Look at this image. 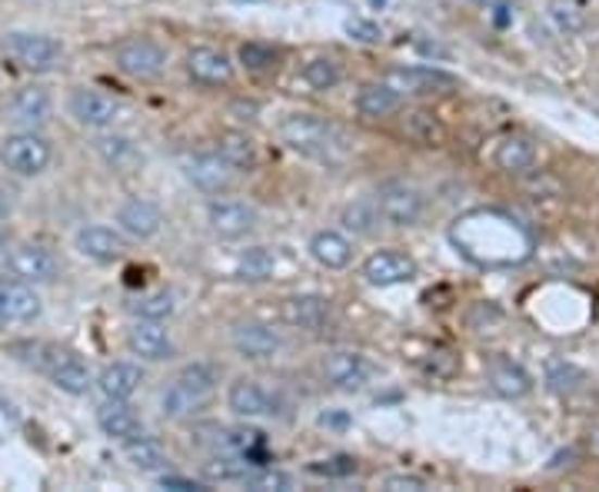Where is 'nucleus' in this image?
<instances>
[{
  "label": "nucleus",
  "instance_id": "obj_19",
  "mask_svg": "<svg viewBox=\"0 0 599 492\" xmlns=\"http://www.w3.org/2000/svg\"><path fill=\"white\" fill-rule=\"evenodd\" d=\"M8 266L17 280H24L30 287L53 283L61 277V260L40 243H21V247L8 250Z\"/></svg>",
  "mask_w": 599,
  "mask_h": 492
},
{
  "label": "nucleus",
  "instance_id": "obj_31",
  "mask_svg": "<svg viewBox=\"0 0 599 492\" xmlns=\"http://www.w3.org/2000/svg\"><path fill=\"white\" fill-rule=\"evenodd\" d=\"M280 253L274 247H247L234 260V277L244 283H266L277 277Z\"/></svg>",
  "mask_w": 599,
  "mask_h": 492
},
{
  "label": "nucleus",
  "instance_id": "obj_13",
  "mask_svg": "<svg viewBox=\"0 0 599 492\" xmlns=\"http://www.w3.org/2000/svg\"><path fill=\"white\" fill-rule=\"evenodd\" d=\"M67 114L87 130H107L121 121V103L97 87H74L67 97Z\"/></svg>",
  "mask_w": 599,
  "mask_h": 492
},
{
  "label": "nucleus",
  "instance_id": "obj_51",
  "mask_svg": "<svg viewBox=\"0 0 599 492\" xmlns=\"http://www.w3.org/2000/svg\"><path fill=\"white\" fill-rule=\"evenodd\" d=\"M0 260H8V237L0 234Z\"/></svg>",
  "mask_w": 599,
  "mask_h": 492
},
{
  "label": "nucleus",
  "instance_id": "obj_35",
  "mask_svg": "<svg viewBox=\"0 0 599 492\" xmlns=\"http://www.w3.org/2000/svg\"><path fill=\"white\" fill-rule=\"evenodd\" d=\"M124 456L140 472H160V469H167V463H171L167 450H163L157 440H150V436H143V432L124 443Z\"/></svg>",
  "mask_w": 599,
  "mask_h": 492
},
{
  "label": "nucleus",
  "instance_id": "obj_52",
  "mask_svg": "<svg viewBox=\"0 0 599 492\" xmlns=\"http://www.w3.org/2000/svg\"><path fill=\"white\" fill-rule=\"evenodd\" d=\"M592 453H596V456H599V429H596V432H592Z\"/></svg>",
  "mask_w": 599,
  "mask_h": 492
},
{
  "label": "nucleus",
  "instance_id": "obj_48",
  "mask_svg": "<svg viewBox=\"0 0 599 492\" xmlns=\"http://www.w3.org/2000/svg\"><path fill=\"white\" fill-rule=\"evenodd\" d=\"M160 485H163V489H177V492L207 489V482H197V479H187V476H160Z\"/></svg>",
  "mask_w": 599,
  "mask_h": 492
},
{
  "label": "nucleus",
  "instance_id": "obj_32",
  "mask_svg": "<svg viewBox=\"0 0 599 492\" xmlns=\"http://www.w3.org/2000/svg\"><path fill=\"white\" fill-rule=\"evenodd\" d=\"M253 469H257V466H253L247 456L221 450V453L210 456V459L200 466V476H203V482H210V485H216V482H237V485H244L247 476H250Z\"/></svg>",
  "mask_w": 599,
  "mask_h": 492
},
{
  "label": "nucleus",
  "instance_id": "obj_44",
  "mask_svg": "<svg viewBox=\"0 0 599 492\" xmlns=\"http://www.w3.org/2000/svg\"><path fill=\"white\" fill-rule=\"evenodd\" d=\"M344 30H347V37L357 40V43H379V40H384V30H379V24H373V21H366V17H350V21L344 24Z\"/></svg>",
  "mask_w": 599,
  "mask_h": 492
},
{
  "label": "nucleus",
  "instance_id": "obj_40",
  "mask_svg": "<svg viewBox=\"0 0 599 492\" xmlns=\"http://www.w3.org/2000/svg\"><path fill=\"white\" fill-rule=\"evenodd\" d=\"M174 310H177V300L167 290H150V293L137 297V303H134V313L140 319H160V323H167L174 316Z\"/></svg>",
  "mask_w": 599,
  "mask_h": 492
},
{
  "label": "nucleus",
  "instance_id": "obj_38",
  "mask_svg": "<svg viewBox=\"0 0 599 492\" xmlns=\"http://www.w3.org/2000/svg\"><path fill=\"white\" fill-rule=\"evenodd\" d=\"M403 130L420 147H444V140H447L444 124L437 121V114H429V111H410V114H403Z\"/></svg>",
  "mask_w": 599,
  "mask_h": 492
},
{
  "label": "nucleus",
  "instance_id": "obj_11",
  "mask_svg": "<svg viewBox=\"0 0 599 492\" xmlns=\"http://www.w3.org/2000/svg\"><path fill=\"white\" fill-rule=\"evenodd\" d=\"M260 224V213L253 203L240 200V197H210L207 203V227L213 237H221V240H240L247 234H253Z\"/></svg>",
  "mask_w": 599,
  "mask_h": 492
},
{
  "label": "nucleus",
  "instance_id": "obj_46",
  "mask_svg": "<svg viewBox=\"0 0 599 492\" xmlns=\"http://www.w3.org/2000/svg\"><path fill=\"white\" fill-rule=\"evenodd\" d=\"M379 485L394 489V492H420V489H426V479L416 472H390V476L379 479Z\"/></svg>",
  "mask_w": 599,
  "mask_h": 492
},
{
  "label": "nucleus",
  "instance_id": "obj_34",
  "mask_svg": "<svg viewBox=\"0 0 599 492\" xmlns=\"http://www.w3.org/2000/svg\"><path fill=\"white\" fill-rule=\"evenodd\" d=\"M216 153H221L237 174H250V171H257V163H260L257 143L240 130H224L221 137H216Z\"/></svg>",
  "mask_w": 599,
  "mask_h": 492
},
{
  "label": "nucleus",
  "instance_id": "obj_23",
  "mask_svg": "<svg viewBox=\"0 0 599 492\" xmlns=\"http://www.w3.org/2000/svg\"><path fill=\"white\" fill-rule=\"evenodd\" d=\"M486 382H489V390L503 400H526L536 387L529 369L510 356H489L486 359Z\"/></svg>",
  "mask_w": 599,
  "mask_h": 492
},
{
  "label": "nucleus",
  "instance_id": "obj_5",
  "mask_svg": "<svg viewBox=\"0 0 599 492\" xmlns=\"http://www.w3.org/2000/svg\"><path fill=\"white\" fill-rule=\"evenodd\" d=\"M227 409L240 419H266V416H284L290 409V400L266 387L263 379L253 376H237L227 387Z\"/></svg>",
  "mask_w": 599,
  "mask_h": 492
},
{
  "label": "nucleus",
  "instance_id": "obj_37",
  "mask_svg": "<svg viewBox=\"0 0 599 492\" xmlns=\"http://www.w3.org/2000/svg\"><path fill=\"white\" fill-rule=\"evenodd\" d=\"M586 382H589V373L579 369L576 363L570 359H550L547 363V387L560 396H573L579 390H586Z\"/></svg>",
  "mask_w": 599,
  "mask_h": 492
},
{
  "label": "nucleus",
  "instance_id": "obj_4",
  "mask_svg": "<svg viewBox=\"0 0 599 492\" xmlns=\"http://www.w3.org/2000/svg\"><path fill=\"white\" fill-rule=\"evenodd\" d=\"M277 137L294 153H303V156H313V160H334L347 147L344 130L334 121H326L323 114H307V111L287 114L277 124Z\"/></svg>",
  "mask_w": 599,
  "mask_h": 492
},
{
  "label": "nucleus",
  "instance_id": "obj_17",
  "mask_svg": "<svg viewBox=\"0 0 599 492\" xmlns=\"http://www.w3.org/2000/svg\"><path fill=\"white\" fill-rule=\"evenodd\" d=\"M127 350L143 363H167L177 353V343L171 330L160 319H134L127 330Z\"/></svg>",
  "mask_w": 599,
  "mask_h": 492
},
{
  "label": "nucleus",
  "instance_id": "obj_33",
  "mask_svg": "<svg viewBox=\"0 0 599 492\" xmlns=\"http://www.w3.org/2000/svg\"><path fill=\"white\" fill-rule=\"evenodd\" d=\"M340 224L353 237H373L379 227H384V216H379L376 197H357V200H350L344 206V213H340Z\"/></svg>",
  "mask_w": 599,
  "mask_h": 492
},
{
  "label": "nucleus",
  "instance_id": "obj_16",
  "mask_svg": "<svg viewBox=\"0 0 599 492\" xmlns=\"http://www.w3.org/2000/svg\"><path fill=\"white\" fill-rule=\"evenodd\" d=\"M184 71L200 87H230L234 77H237V67L230 61V53H224L221 47H207V43L187 50Z\"/></svg>",
  "mask_w": 599,
  "mask_h": 492
},
{
  "label": "nucleus",
  "instance_id": "obj_1",
  "mask_svg": "<svg viewBox=\"0 0 599 492\" xmlns=\"http://www.w3.org/2000/svg\"><path fill=\"white\" fill-rule=\"evenodd\" d=\"M457 247L479 266H510L523 263L533 250V237L513 216L500 210H479L460 220L453 230Z\"/></svg>",
  "mask_w": 599,
  "mask_h": 492
},
{
  "label": "nucleus",
  "instance_id": "obj_50",
  "mask_svg": "<svg viewBox=\"0 0 599 492\" xmlns=\"http://www.w3.org/2000/svg\"><path fill=\"white\" fill-rule=\"evenodd\" d=\"M483 4H486L489 11H494V8H513L516 0H483Z\"/></svg>",
  "mask_w": 599,
  "mask_h": 492
},
{
  "label": "nucleus",
  "instance_id": "obj_10",
  "mask_svg": "<svg viewBox=\"0 0 599 492\" xmlns=\"http://www.w3.org/2000/svg\"><path fill=\"white\" fill-rule=\"evenodd\" d=\"M384 80L390 87H397L403 97H416V100H433V97H447V93L460 90V77H453L444 67H426V64L390 67Z\"/></svg>",
  "mask_w": 599,
  "mask_h": 492
},
{
  "label": "nucleus",
  "instance_id": "obj_8",
  "mask_svg": "<svg viewBox=\"0 0 599 492\" xmlns=\"http://www.w3.org/2000/svg\"><path fill=\"white\" fill-rule=\"evenodd\" d=\"M53 160V147L37 130H17L0 143V163L14 177H40Z\"/></svg>",
  "mask_w": 599,
  "mask_h": 492
},
{
  "label": "nucleus",
  "instance_id": "obj_43",
  "mask_svg": "<svg viewBox=\"0 0 599 492\" xmlns=\"http://www.w3.org/2000/svg\"><path fill=\"white\" fill-rule=\"evenodd\" d=\"M244 485H250V489H294L297 479H294L290 472H280V469H263V466H257V469L247 476Z\"/></svg>",
  "mask_w": 599,
  "mask_h": 492
},
{
  "label": "nucleus",
  "instance_id": "obj_14",
  "mask_svg": "<svg viewBox=\"0 0 599 492\" xmlns=\"http://www.w3.org/2000/svg\"><path fill=\"white\" fill-rule=\"evenodd\" d=\"M360 277L363 283L379 287V290L400 287L416 277V260L403 250H373L360 266Z\"/></svg>",
  "mask_w": 599,
  "mask_h": 492
},
{
  "label": "nucleus",
  "instance_id": "obj_47",
  "mask_svg": "<svg viewBox=\"0 0 599 492\" xmlns=\"http://www.w3.org/2000/svg\"><path fill=\"white\" fill-rule=\"evenodd\" d=\"M457 356L453 353H447V350H437V353H429V359H426V373L429 376H437V379H450L453 373H457Z\"/></svg>",
  "mask_w": 599,
  "mask_h": 492
},
{
  "label": "nucleus",
  "instance_id": "obj_42",
  "mask_svg": "<svg viewBox=\"0 0 599 492\" xmlns=\"http://www.w3.org/2000/svg\"><path fill=\"white\" fill-rule=\"evenodd\" d=\"M97 153L111 163V167H124L137 156V147L130 137H121V134H107V137H97Z\"/></svg>",
  "mask_w": 599,
  "mask_h": 492
},
{
  "label": "nucleus",
  "instance_id": "obj_18",
  "mask_svg": "<svg viewBox=\"0 0 599 492\" xmlns=\"http://www.w3.org/2000/svg\"><path fill=\"white\" fill-rule=\"evenodd\" d=\"M184 174L187 180L207 193V197H221V193H230L234 184H237V171L230 167V163L221 156V153H194L187 163H184Z\"/></svg>",
  "mask_w": 599,
  "mask_h": 492
},
{
  "label": "nucleus",
  "instance_id": "obj_30",
  "mask_svg": "<svg viewBox=\"0 0 599 492\" xmlns=\"http://www.w3.org/2000/svg\"><path fill=\"white\" fill-rule=\"evenodd\" d=\"M494 163H497V171H503L510 177L529 174L536 167V143L526 134H507L494 147Z\"/></svg>",
  "mask_w": 599,
  "mask_h": 492
},
{
  "label": "nucleus",
  "instance_id": "obj_28",
  "mask_svg": "<svg viewBox=\"0 0 599 492\" xmlns=\"http://www.w3.org/2000/svg\"><path fill=\"white\" fill-rule=\"evenodd\" d=\"M11 114L24 130H40L53 117V97L43 87H21L11 97Z\"/></svg>",
  "mask_w": 599,
  "mask_h": 492
},
{
  "label": "nucleus",
  "instance_id": "obj_6",
  "mask_svg": "<svg viewBox=\"0 0 599 492\" xmlns=\"http://www.w3.org/2000/svg\"><path fill=\"white\" fill-rule=\"evenodd\" d=\"M167 61H171L167 47H163L160 40H153V37H127L114 50L117 71L130 80H140V84L160 80L163 71H167Z\"/></svg>",
  "mask_w": 599,
  "mask_h": 492
},
{
  "label": "nucleus",
  "instance_id": "obj_39",
  "mask_svg": "<svg viewBox=\"0 0 599 492\" xmlns=\"http://www.w3.org/2000/svg\"><path fill=\"white\" fill-rule=\"evenodd\" d=\"M280 61V50L266 40H247L237 47V64L247 71V74H270Z\"/></svg>",
  "mask_w": 599,
  "mask_h": 492
},
{
  "label": "nucleus",
  "instance_id": "obj_9",
  "mask_svg": "<svg viewBox=\"0 0 599 492\" xmlns=\"http://www.w3.org/2000/svg\"><path fill=\"white\" fill-rule=\"evenodd\" d=\"M376 206H379V216H384L387 227L407 230V227H416L423 220L426 197L407 180H387L376 190Z\"/></svg>",
  "mask_w": 599,
  "mask_h": 492
},
{
  "label": "nucleus",
  "instance_id": "obj_41",
  "mask_svg": "<svg viewBox=\"0 0 599 492\" xmlns=\"http://www.w3.org/2000/svg\"><path fill=\"white\" fill-rule=\"evenodd\" d=\"M550 21L563 34H579L586 27V11L579 0H550Z\"/></svg>",
  "mask_w": 599,
  "mask_h": 492
},
{
  "label": "nucleus",
  "instance_id": "obj_25",
  "mask_svg": "<svg viewBox=\"0 0 599 492\" xmlns=\"http://www.w3.org/2000/svg\"><path fill=\"white\" fill-rule=\"evenodd\" d=\"M403 93L397 87H390L387 80H373L363 84L353 97V111L366 121H390L394 114L403 111Z\"/></svg>",
  "mask_w": 599,
  "mask_h": 492
},
{
  "label": "nucleus",
  "instance_id": "obj_26",
  "mask_svg": "<svg viewBox=\"0 0 599 492\" xmlns=\"http://www.w3.org/2000/svg\"><path fill=\"white\" fill-rule=\"evenodd\" d=\"M97 426L107 440L127 443L143 432V416L130 406V400H103V406L97 409Z\"/></svg>",
  "mask_w": 599,
  "mask_h": 492
},
{
  "label": "nucleus",
  "instance_id": "obj_2",
  "mask_svg": "<svg viewBox=\"0 0 599 492\" xmlns=\"http://www.w3.org/2000/svg\"><path fill=\"white\" fill-rule=\"evenodd\" d=\"M11 350H24L30 356H21L24 363H30L37 373H43L53 387L71 396H84L93 387V373L90 366L67 346L58 343H14Z\"/></svg>",
  "mask_w": 599,
  "mask_h": 492
},
{
  "label": "nucleus",
  "instance_id": "obj_20",
  "mask_svg": "<svg viewBox=\"0 0 599 492\" xmlns=\"http://www.w3.org/2000/svg\"><path fill=\"white\" fill-rule=\"evenodd\" d=\"M130 237L121 230V227H107V224H87V227H80L77 230V237H74V243H77V250L87 256V260H93V263H121L124 256H127V250H130V243H127Z\"/></svg>",
  "mask_w": 599,
  "mask_h": 492
},
{
  "label": "nucleus",
  "instance_id": "obj_24",
  "mask_svg": "<svg viewBox=\"0 0 599 492\" xmlns=\"http://www.w3.org/2000/svg\"><path fill=\"white\" fill-rule=\"evenodd\" d=\"M143 379H147V373L140 363L117 359V363H107L93 382H97V393L103 400H134L143 387Z\"/></svg>",
  "mask_w": 599,
  "mask_h": 492
},
{
  "label": "nucleus",
  "instance_id": "obj_29",
  "mask_svg": "<svg viewBox=\"0 0 599 492\" xmlns=\"http://www.w3.org/2000/svg\"><path fill=\"white\" fill-rule=\"evenodd\" d=\"M307 250L323 269H347L353 263V240L344 230H316Z\"/></svg>",
  "mask_w": 599,
  "mask_h": 492
},
{
  "label": "nucleus",
  "instance_id": "obj_3",
  "mask_svg": "<svg viewBox=\"0 0 599 492\" xmlns=\"http://www.w3.org/2000/svg\"><path fill=\"white\" fill-rule=\"evenodd\" d=\"M216 396V369L210 363L184 366L160 396V413L167 419H194L200 416Z\"/></svg>",
  "mask_w": 599,
  "mask_h": 492
},
{
  "label": "nucleus",
  "instance_id": "obj_7",
  "mask_svg": "<svg viewBox=\"0 0 599 492\" xmlns=\"http://www.w3.org/2000/svg\"><path fill=\"white\" fill-rule=\"evenodd\" d=\"M0 43H4L8 58L17 61L30 74H50V71H58L61 61H64V43L58 37H47V34L11 30V34H4V40Z\"/></svg>",
  "mask_w": 599,
  "mask_h": 492
},
{
  "label": "nucleus",
  "instance_id": "obj_12",
  "mask_svg": "<svg viewBox=\"0 0 599 492\" xmlns=\"http://www.w3.org/2000/svg\"><path fill=\"white\" fill-rule=\"evenodd\" d=\"M230 346L247 363H270L287 350V340H284L280 330H274V326L247 319V323H237L230 330Z\"/></svg>",
  "mask_w": 599,
  "mask_h": 492
},
{
  "label": "nucleus",
  "instance_id": "obj_27",
  "mask_svg": "<svg viewBox=\"0 0 599 492\" xmlns=\"http://www.w3.org/2000/svg\"><path fill=\"white\" fill-rule=\"evenodd\" d=\"M284 319L294 330L303 333H320L330 323V300L320 293H297L284 300Z\"/></svg>",
  "mask_w": 599,
  "mask_h": 492
},
{
  "label": "nucleus",
  "instance_id": "obj_21",
  "mask_svg": "<svg viewBox=\"0 0 599 492\" xmlns=\"http://www.w3.org/2000/svg\"><path fill=\"white\" fill-rule=\"evenodd\" d=\"M43 303L37 290L24 280H0V326H30L40 319Z\"/></svg>",
  "mask_w": 599,
  "mask_h": 492
},
{
  "label": "nucleus",
  "instance_id": "obj_22",
  "mask_svg": "<svg viewBox=\"0 0 599 492\" xmlns=\"http://www.w3.org/2000/svg\"><path fill=\"white\" fill-rule=\"evenodd\" d=\"M114 220H117V227H121L130 240L147 243V240L160 237V230H163V210H160L153 200H147V197H127V200L117 206Z\"/></svg>",
  "mask_w": 599,
  "mask_h": 492
},
{
  "label": "nucleus",
  "instance_id": "obj_36",
  "mask_svg": "<svg viewBox=\"0 0 599 492\" xmlns=\"http://www.w3.org/2000/svg\"><path fill=\"white\" fill-rule=\"evenodd\" d=\"M300 80L316 90V93H326V90H337L344 84V67L340 61L334 58H310L303 67H300Z\"/></svg>",
  "mask_w": 599,
  "mask_h": 492
},
{
  "label": "nucleus",
  "instance_id": "obj_49",
  "mask_svg": "<svg viewBox=\"0 0 599 492\" xmlns=\"http://www.w3.org/2000/svg\"><path fill=\"white\" fill-rule=\"evenodd\" d=\"M8 216H11V203H8V197H4V193H0V224H4Z\"/></svg>",
  "mask_w": 599,
  "mask_h": 492
},
{
  "label": "nucleus",
  "instance_id": "obj_45",
  "mask_svg": "<svg viewBox=\"0 0 599 492\" xmlns=\"http://www.w3.org/2000/svg\"><path fill=\"white\" fill-rule=\"evenodd\" d=\"M310 472L316 476H334V479H344V476H353L357 472V459L353 456H334V459H323V463H313Z\"/></svg>",
  "mask_w": 599,
  "mask_h": 492
},
{
  "label": "nucleus",
  "instance_id": "obj_15",
  "mask_svg": "<svg viewBox=\"0 0 599 492\" xmlns=\"http://www.w3.org/2000/svg\"><path fill=\"white\" fill-rule=\"evenodd\" d=\"M373 376H376V366L357 350H337V353H330L323 359V379L340 393L366 390Z\"/></svg>",
  "mask_w": 599,
  "mask_h": 492
}]
</instances>
